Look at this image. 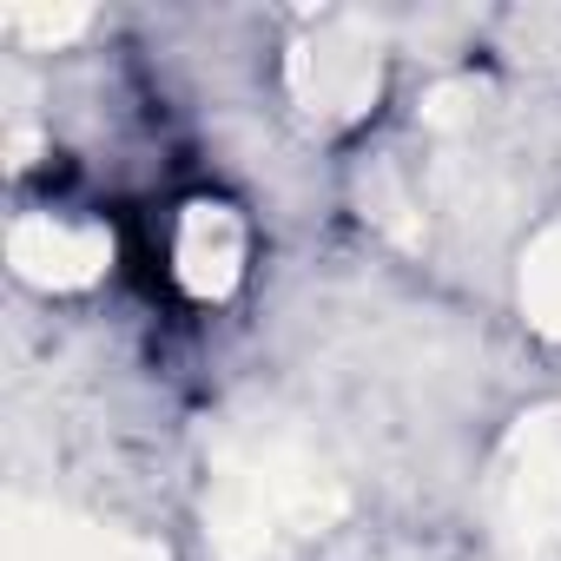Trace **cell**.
Returning a JSON list of instances; mask_svg holds the SVG:
<instances>
[{
    "mask_svg": "<svg viewBox=\"0 0 561 561\" xmlns=\"http://www.w3.org/2000/svg\"><path fill=\"white\" fill-rule=\"evenodd\" d=\"M93 27L87 8H34V0H14V8H0V34L21 41V47H67Z\"/></svg>",
    "mask_w": 561,
    "mask_h": 561,
    "instance_id": "8",
    "label": "cell"
},
{
    "mask_svg": "<svg viewBox=\"0 0 561 561\" xmlns=\"http://www.w3.org/2000/svg\"><path fill=\"white\" fill-rule=\"evenodd\" d=\"M0 561H165V548L126 528H106V522L47 508V502H8V548H0Z\"/></svg>",
    "mask_w": 561,
    "mask_h": 561,
    "instance_id": "4",
    "label": "cell"
},
{
    "mask_svg": "<svg viewBox=\"0 0 561 561\" xmlns=\"http://www.w3.org/2000/svg\"><path fill=\"white\" fill-rule=\"evenodd\" d=\"M554 27H561V21H554Z\"/></svg>",
    "mask_w": 561,
    "mask_h": 561,
    "instance_id": "10",
    "label": "cell"
},
{
    "mask_svg": "<svg viewBox=\"0 0 561 561\" xmlns=\"http://www.w3.org/2000/svg\"><path fill=\"white\" fill-rule=\"evenodd\" d=\"M515 291H522V318H528L541 337L561 344V225H548V231L528 238Z\"/></svg>",
    "mask_w": 561,
    "mask_h": 561,
    "instance_id": "7",
    "label": "cell"
},
{
    "mask_svg": "<svg viewBox=\"0 0 561 561\" xmlns=\"http://www.w3.org/2000/svg\"><path fill=\"white\" fill-rule=\"evenodd\" d=\"M285 87L324 126L364 119L377 106V93H383V34L364 14H324L318 27H305L291 41Z\"/></svg>",
    "mask_w": 561,
    "mask_h": 561,
    "instance_id": "3",
    "label": "cell"
},
{
    "mask_svg": "<svg viewBox=\"0 0 561 561\" xmlns=\"http://www.w3.org/2000/svg\"><path fill=\"white\" fill-rule=\"evenodd\" d=\"M495 541L502 561H561V410H535L502 436Z\"/></svg>",
    "mask_w": 561,
    "mask_h": 561,
    "instance_id": "2",
    "label": "cell"
},
{
    "mask_svg": "<svg viewBox=\"0 0 561 561\" xmlns=\"http://www.w3.org/2000/svg\"><path fill=\"white\" fill-rule=\"evenodd\" d=\"M344 482L318 443L291 423H225L205 476V522L218 561H298L318 535L344 522Z\"/></svg>",
    "mask_w": 561,
    "mask_h": 561,
    "instance_id": "1",
    "label": "cell"
},
{
    "mask_svg": "<svg viewBox=\"0 0 561 561\" xmlns=\"http://www.w3.org/2000/svg\"><path fill=\"white\" fill-rule=\"evenodd\" d=\"M172 271H179V285L205 305L231 298L238 291V277H244V218L231 205H185L179 218V238H172Z\"/></svg>",
    "mask_w": 561,
    "mask_h": 561,
    "instance_id": "6",
    "label": "cell"
},
{
    "mask_svg": "<svg viewBox=\"0 0 561 561\" xmlns=\"http://www.w3.org/2000/svg\"><path fill=\"white\" fill-rule=\"evenodd\" d=\"M364 218L383 225L397 244H423V211H416V198L403 192V179H397L390 165H377V172L364 179Z\"/></svg>",
    "mask_w": 561,
    "mask_h": 561,
    "instance_id": "9",
    "label": "cell"
},
{
    "mask_svg": "<svg viewBox=\"0 0 561 561\" xmlns=\"http://www.w3.org/2000/svg\"><path fill=\"white\" fill-rule=\"evenodd\" d=\"M8 264L41 291H87L113 264V231L73 225V218H21L8 231Z\"/></svg>",
    "mask_w": 561,
    "mask_h": 561,
    "instance_id": "5",
    "label": "cell"
}]
</instances>
